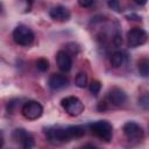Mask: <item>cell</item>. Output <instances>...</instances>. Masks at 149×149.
Masks as SVG:
<instances>
[{"mask_svg": "<svg viewBox=\"0 0 149 149\" xmlns=\"http://www.w3.org/2000/svg\"><path fill=\"white\" fill-rule=\"evenodd\" d=\"M85 133H86L85 127L80 126V125L66 126V127L55 126V127H50L45 130L47 139L52 144H62V143L70 142L74 139H79V137L84 136Z\"/></svg>", "mask_w": 149, "mask_h": 149, "instance_id": "obj_1", "label": "cell"}, {"mask_svg": "<svg viewBox=\"0 0 149 149\" xmlns=\"http://www.w3.org/2000/svg\"><path fill=\"white\" fill-rule=\"evenodd\" d=\"M91 133L104 142H109L113 137V126L106 120H99L88 125Z\"/></svg>", "mask_w": 149, "mask_h": 149, "instance_id": "obj_2", "label": "cell"}, {"mask_svg": "<svg viewBox=\"0 0 149 149\" xmlns=\"http://www.w3.org/2000/svg\"><path fill=\"white\" fill-rule=\"evenodd\" d=\"M13 40L16 44L21 47H29L35 41V34L29 27L24 24H19L13 30Z\"/></svg>", "mask_w": 149, "mask_h": 149, "instance_id": "obj_3", "label": "cell"}, {"mask_svg": "<svg viewBox=\"0 0 149 149\" xmlns=\"http://www.w3.org/2000/svg\"><path fill=\"white\" fill-rule=\"evenodd\" d=\"M61 105H62L63 109L65 111V113L69 114L70 116H78L85 109V106H84L83 101L79 98L74 97V95L63 98L62 101H61Z\"/></svg>", "mask_w": 149, "mask_h": 149, "instance_id": "obj_4", "label": "cell"}, {"mask_svg": "<svg viewBox=\"0 0 149 149\" xmlns=\"http://www.w3.org/2000/svg\"><path fill=\"white\" fill-rule=\"evenodd\" d=\"M122 130H123V134H125L126 139L129 142H133V143H139L144 137V130H143L142 126H140L135 121L126 122L122 127Z\"/></svg>", "mask_w": 149, "mask_h": 149, "instance_id": "obj_5", "label": "cell"}, {"mask_svg": "<svg viewBox=\"0 0 149 149\" xmlns=\"http://www.w3.org/2000/svg\"><path fill=\"white\" fill-rule=\"evenodd\" d=\"M21 113L27 120H37L43 114V106L36 100H28L22 105Z\"/></svg>", "mask_w": 149, "mask_h": 149, "instance_id": "obj_6", "label": "cell"}, {"mask_svg": "<svg viewBox=\"0 0 149 149\" xmlns=\"http://www.w3.org/2000/svg\"><path fill=\"white\" fill-rule=\"evenodd\" d=\"M148 40V34L142 28H132L127 33V45L129 48H137L143 45Z\"/></svg>", "mask_w": 149, "mask_h": 149, "instance_id": "obj_7", "label": "cell"}, {"mask_svg": "<svg viewBox=\"0 0 149 149\" xmlns=\"http://www.w3.org/2000/svg\"><path fill=\"white\" fill-rule=\"evenodd\" d=\"M107 106H114V107H120L122 106L126 101H127V94L126 92L116 86H113L112 88H109V91L107 92L106 99H105Z\"/></svg>", "mask_w": 149, "mask_h": 149, "instance_id": "obj_8", "label": "cell"}, {"mask_svg": "<svg viewBox=\"0 0 149 149\" xmlns=\"http://www.w3.org/2000/svg\"><path fill=\"white\" fill-rule=\"evenodd\" d=\"M12 139L21 146V149H33L34 147V137L33 135L23 128H17L13 132Z\"/></svg>", "mask_w": 149, "mask_h": 149, "instance_id": "obj_9", "label": "cell"}, {"mask_svg": "<svg viewBox=\"0 0 149 149\" xmlns=\"http://www.w3.org/2000/svg\"><path fill=\"white\" fill-rule=\"evenodd\" d=\"M49 15L54 21H57V22H66L71 17L70 10L63 5H56L51 7L49 10Z\"/></svg>", "mask_w": 149, "mask_h": 149, "instance_id": "obj_10", "label": "cell"}, {"mask_svg": "<svg viewBox=\"0 0 149 149\" xmlns=\"http://www.w3.org/2000/svg\"><path fill=\"white\" fill-rule=\"evenodd\" d=\"M56 63L61 71L69 72L72 68V57L65 50H59L56 54Z\"/></svg>", "mask_w": 149, "mask_h": 149, "instance_id": "obj_11", "label": "cell"}, {"mask_svg": "<svg viewBox=\"0 0 149 149\" xmlns=\"http://www.w3.org/2000/svg\"><path fill=\"white\" fill-rule=\"evenodd\" d=\"M69 78L63 73H52L48 79V85L52 90H61L68 86Z\"/></svg>", "mask_w": 149, "mask_h": 149, "instance_id": "obj_12", "label": "cell"}, {"mask_svg": "<svg viewBox=\"0 0 149 149\" xmlns=\"http://www.w3.org/2000/svg\"><path fill=\"white\" fill-rule=\"evenodd\" d=\"M125 59H126V56H125V54L122 52V51H120V50H118V51H115V52H113L112 54V56H111V64H112V66H114V68H120L123 63H125Z\"/></svg>", "mask_w": 149, "mask_h": 149, "instance_id": "obj_13", "label": "cell"}, {"mask_svg": "<svg viewBox=\"0 0 149 149\" xmlns=\"http://www.w3.org/2000/svg\"><path fill=\"white\" fill-rule=\"evenodd\" d=\"M137 70L142 77H148V74H149V61H148V58H142L139 61Z\"/></svg>", "mask_w": 149, "mask_h": 149, "instance_id": "obj_14", "label": "cell"}, {"mask_svg": "<svg viewBox=\"0 0 149 149\" xmlns=\"http://www.w3.org/2000/svg\"><path fill=\"white\" fill-rule=\"evenodd\" d=\"M74 83L78 87L80 88H84L87 86V74L85 72H79L77 76H76V79H74Z\"/></svg>", "mask_w": 149, "mask_h": 149, "instance_id": "obj_15", "label": "cell"}, {"mask_svg": "<svg viewBox=\"0 0 149 149\" xmlns=\"http://www.w3.org/2000/svg\"><path fill=\"white\" fill-rule=\"evenodd\" d=\"M36 68H37L38 71L45 72L49 69V62H48V59H45V58H38L36 61Z\"/></svg>", "mask_w": 149, "mask_h": 149, "instance_id": "obj_16", "label": "cell"}, {"mask_svg": "<svg viewBox=\"0 0 149 149\" xmlns=\"http://www.w3.org/2000/svg\"><path fill=\"white\" fill-rule=\"evenodd\" d=\"M88 88H90V92L92 94L97 95L100 92V90H101V83L99 80H92L91 84H90V86H88Z\"/></svg>", "mask_w": 149, "mask_h": 149, "instance_id": "obj_17", "label": "cell"}, {"mask_svg": "<svg viewBox=\"0 0 149 149\" xmlns=\"http://www.w3.org/2000/svg\"><path fill=\"white\" fill-rule=\"evenodd\" d=\"M107 5H108V7L109 8H112L113 10H115V12H121L122 9H121V5H120V2L119 1H115V0H112V1H108L107 2Z\"/></svg>", "mask_w": 149, "mask_h": 149, "instance_id": "obj_18", "label": "cell"}, {"mask_svg": "<svg viewBox=\"0 0 149 149\" xmlns=\"http://www.w3.org/2000/svg\"><path fill=\"white\" fill-rule=\"evenodd\" d=\"M66 49H68V54L69 55H71V54H73L74 52V55L79 51V48H78V45L77 44H74V43H69V44H66Z\"/></svg>", "mask_w": 149, "mask_h": 149, "instance_id": "obj_19", "label": "cell"}, {"mask_svg": "<svg viewBox=\"0 0 149 149\" xmlns=\"http://www.w3.org/2000/svg\"><path fill=\"white\" fill-rule=\"evenodd\" d=\"M139 101H140V105H141L143 108H146V109L148 108V105H149V99H148V95H147V94H144L143 97H141Z\"/></svg>", "mask_w": 149, "mask_h": 149, "instance_id": "obj_20", "label": "cell"}, {"mask_svg": "<svg viewBox=\"0 0 149 149\" xmlns=\"http://www.w3.org/2000/svg\"><path fill=\"white\" fill-rule=\"evenodd\" d=\"M78 149H99L97 146H94V144H92V143H85V144H83L80 148H78Z\"/></svg>", "mask_w": 149, "mask_h": 149, "instance_id": "obj_21", "label": "cell"}, {"mask_svg": "<svg viewBox=\"0 0 149 149\" xmlns=\"http://www.w3.org/2000/svg\"><path fill=\"white\" fill-rule=\"evenodd\" d=\"M78 3H79V6H81V7H90V6H92V5H94V1H78Z\"/></svg>", "mask_w": 149, "mask_h": 149, "instance_id": "obj_22", "label": "cell"}, {"mask_svg": "<svg viewBox=\"0 0 149 149\" xmlns=\"http://www.w3.org/2000/svg\"><path fill=\"white\" fill-rule=\"evenodd\" d=\"M127 17L129 19V20H141V17L140 16H137V15H135V14H130V15H127Z\"/></svg>", "mask_w": 149, "mask_h": 149, "instance_id": "obj_23", "label": "cell"}, {"mask_svg": "<svg viewBox=\"0 0 149 149\" xmlns=\"http://www.w3.org/2000/svg\"><path fill=\"white\" fill-rule=\"evenodd\" d=\"M2 143H3V141H2V139L0 137V149L2 148Z\"/></svg>", "mask_w": 149, "mask_h": 149, "instance_id": "obj_24", "label": "cell"}, {"mask_svg": "<svg viewBox=\"0 0 149 149\" xmlns=\"http://www.w3.org/2000/svg\"><path fill=\"white\" fill-rule=\"evenodd\" d=\"M1 12H2V3L0 2V13H1Z\"/></svg>", "mask_w": 149, "mask_h": 149, "instance_id": "obj_25", "label": "cell"}]
</instances>
